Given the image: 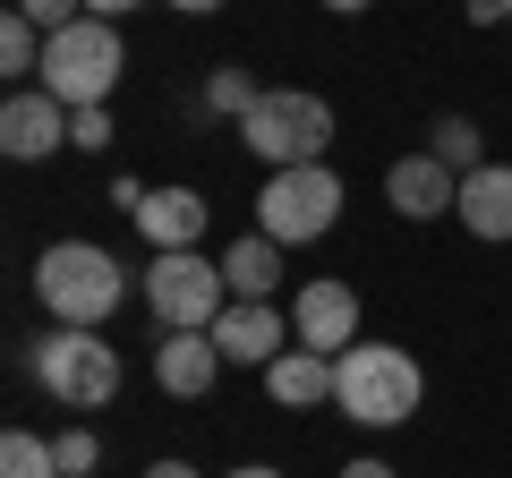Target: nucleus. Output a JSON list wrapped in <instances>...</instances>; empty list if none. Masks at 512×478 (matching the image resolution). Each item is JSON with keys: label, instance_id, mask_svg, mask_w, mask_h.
<instances>
[{"label": "nucleus", "instance_id": "nucleus-1", "mask_svg": "<svg viewBox=\"0 0 512 478\" xmlns=\"http://www.w3.org/2000/svg\"><path fill=\"white\" fill-rule=\"evenodd\" d=\"M419 402H427V376H419V359L402 342H350L333 359V410L342 419L402 427V419H419Z\"/></svg>", "mask_w": 512, "mask_h": 478}, {"label": "nucleus", "instance_id": "nucleus-2", "mask_svg": "<svg viewBox=\"0 0 512 478\" xmlns=\"http://www.w3.org/2000/svg\"><path fill=\"white\" fill-rule=\"evenodd\" d=\"M35 299L52 308V325H86L94 333L128 299V265L111 257V248H94V239H52L35 257Z\"/></svg>", "mask_w": 512, "mask_h": 478}, {"label": "nucleus", "instance_id": "nucleus-3", "mask_svg": "<svg viewBox=\"0 0 512 478\" xmlns=\"http://www.w3.org/2000/svg\"><path fill=\"white\" fill-rule=\"evenodd\" d=\"M120 69H128L120 26H111V18H77V26H60V35L43 43V77H35V86L60 94L69 111H103L111 94H120Z\"/></svg>", "mask_w": 512, "mask_h": 478}, {"label": "nucleus", "instance_id": "nucleus-4", "mask_svg": "<svg viewBox=\"0 0 512 478\" xmlns=\"http://www.w3.org/2000/svg\"><path fill=\"white\" fill-rule=\"evenodd\" d=\"M239 146L256 154L265 171H291V163H325L333 146V103L308 86H265L256 111L239 120Z\"/></svg>", "mask_w": 512, "mask_h": 478}, {"label": "nucleus", "instance_id": "nucleus-5", "mask_svg": "<svg viewBox=\"0 0 512 478\" xmlns=\"http://www.w3.org/2000/svg\"><path fill=\"white\" fill-rule=\"evenodd\" d=\"M342 222V171L333 163H291V171H265L256 188V231L282 239V248H308Z\"/></svg>", "mask_w": 512, "mask_h": 478}, {"label": "nucleus", "instance_id": "nucleus-6", "mask_svg": "<svg viewBox=\"0 0 512 478\" xmlns=\"http://www.w3.org/2000/svg\"><path fill=\"white\" fill-rule=\"evenodd\" d=\"M146 308L163 316V333H214V316L231 308V282H222V257H197V248H171L137 274Z\"/></svg>", "mask_w": 512, "mask_h": 478}, {"label": "nucleus", "instance_id": "nucleus-7", "mask_svg": "<svg viewBox=\"0 0 512 478\" xmlns=\"http://www.w3.org/2000/svg\"><path fill=\"white\" fill-rule=\"evenodd\" d=\"M35 376L52 385V402H69V410L120 402V350H111L103 333H86V325L43 333V342H35Z\"/></svg>", "mask_w": 512, "mask_h": 478}, {"label": "nucleus", "instance_id": "nucleus-8", "mask_svg": "<svg viewBox=\"0 0 512 478\" xmlns=\"http://www.w3.org/2000/svg\"><path fill=\"white\" fill-rule=\"evenodd\" d=\"M291 333H299V350H316V359H342L350 342H359V291L350 282H299V299H291Z\"/></svg>", "mask_w": 512, "mask_h": 478}, {"label": "nucleus", "instance_id": "nucleus-9", "mask_svg": "<svg viewBox=\"0 0 512 478\" xmlns=\"http://www.w3.org/2000/svg\"><path fill=\"white\" fill-rule=\"evenodd\" d=\"M214 342H222V359H231V368H256V376H265L282 350L299 342V333H291V316H282L274 299H231V308L214 316Z\"/></svg>", "mask_w": 512, "mask_h": 478}, {"label": "nucleus", "instance_id": "nucleus-10", "mask_svg": "<svg viewBox=\"0 0 512 478\" xmlns=\"http://www.w3.org/2000/svg\"><path fill=\"white\" fill-rule=\"evenodd\" d=\"M384 205H393L402 222H436V214L461 205V171H444L427 146L419 154H393V163H384Z\"/></svg>", "mask_w": 512, "mask_h": 478}, {"label": "nucleus", "instance_id": "nucleus-11", "mask_svg": "<svg viewBox=\"0 0 512 478\" xmlns=\"http://www.w3.org/2000/svg\"><path fill=\"white\" fill-rule=\"evenodd\" d=\"M52 146H69V103L43 94V86H18L0 103V154L9 163H43Z\"/></svg>", "mask_w": 512, "mask_h": 478}, {"label": "nucleus", "instance_id": "nucleus-12", "mask_svg": "<svg viewBox=\"0 0 512 478\" xmlns=\"http://www.w3.org/2000/svg\"><path fill=\"white\" fill-rule=\"evenodd\" d=\"M222 368H231V359H222L214 333H163V342H154V385H163L171 402H205Z\"/></svg>", "mask_w": 512, "mask_h": 478}, {"label": "nucleus", "instance_id": "nucleus-13", "mask_svg": "<svg viewBox=\"0 0 512 478\" xmlns=\"http://www.w3.org/2000/svg\"><path fill=\"white\" fill-rule=\"evenodd\" d=\"M205 214H214V205H205L197 188H154V197L137 205V231H146L154 257H171V248H197L205 239Z\"/></svg>", "mask_w": 512, "mask_h": 478}, {"label": "nucleus", "instance_id": "nucleus-14", "mask_svg": "<svg viewBox=\"0 0 512 478\" xmlns=\"http://www.w3.org/2000/svg\"><path fill=\"white\" fill-rule=\"evenodd\" d=\"M453 214H461V231H470V239H512V163L470 171Z\"/></svg>", "mask_w": 512, "mask_h": 478}, {"label": "nucleus", "instance_id": "nucleus-15", "mask_svg": "<svg viewBox=\"0 0 512 478\" xmlns=\"http://www.w3.org/2000/svg\"><path fill=\"white\" fill-rule=\"evenodd\" d=\"M265 393H274V410H316L333 402V359H316V350H282L274 368H265Z\"/></svg>", "mask_w": 512, "mask_h": 478}, {"label": "nucleus", "instance_id": "nucleus-16", "mask_svg": "<svg viewBox=\"0 0 512 478\" xmlns=\"http://www.w3.org/2000/svg\"><path fill=\"white\" fill-rule=\"evenodd\" d=\"M222 282H231V299H274V282H282V239H265V231L231 239V248H222Z\"/></svg>", "mask_w": 512, "mask_h": 478}, {"label": "nucleus", "instance_id": "nucleus-17", "mask_svg": "<svg viewBox=\"0 0 512 478\" xmlns=\"http://www.w3.org/2000/svg\"><path fill=\"white\" fill-rule=\"evenodd\" d=\"M427 154H436L444 171H461V180L487 171V137H478V120H461V111H444L436 129H427Z\"/></svg>", "mask_w": 512, "mask_h": 478}, {"label": "nucleus", "instance_id": "nucleus-18", "mask_svg": "<svg viewBox=\"0 0 512 478\" xmlns=\"http://www.w3.org/2000/svg\"><path fill=\"white\" fill-rule=\"evenodd\" d=\"M43 43H52V35L9 9V18H0V69H9V77H43Z\"/></svg>", "mask_w": 512, "mask_h": 478}, {"label": "nucleus", "instance_id": "nucleus-19", "mask_svg": "<svg viewBox=\"0 0 512 478\" xmlns=\"http://www.w3.org/2000/svg\"><path fill=\"white\" fill-rule=\"evenodd\" d=\"M0 478H60V461H52V444L35 427H9L0 436Z\"/></svg>", "mask_w": 512, "mask_h": 478}, {"label": "nucleus", "instance_id": "nucleus-20", "mask_svg": "<svg viewBox=\"0 0 512 478\" xmlns=\"http://www.w3.org/2000/svg\"><path fill=\"white\" fill-rule=\"evenodd\" d=\"M256 94H265V86H256L248 69H214V77H205V111H214V120H248Z\"/></svg>", "mask_w": 512, "mask_h": 478}, {"label": "nucleus", "instance_id": "nucleus-21", "mask_svg": "<svg viewBox=\"0 0 512 478\" xmlns=\"http://www.w3.org/2000/svg\"><path fill=\"white\" fill-rule=\"evenodd\" d=\"M52 461H60V478H94V461H103L94 427H60V436H52Z\"/></svg>", "mask_w": 512, "mask_h": 478}, {"label": "nucleus", "instance_id": "nucleus-22", "mask_svg": "<svg viewBox=\"0 0 512 478\" xmlns=\"http://www.w3.org/2000/svg\"><path fill=\"white\" fill-rule=\"evenodd\" d=\"M69 146L77 154H103L111 146V111H69Z\"/></svg>", "mask_w": 512, "mask_h": 478}, {"label": "nucleus", "instance_id": "nucleus-23", "mask_svg": "<svg viewBox=\"0 0 512 478\" xmlns=\"http://www.w3.org/2000/svg\"><path fill=\"white\" fill-rule=\"evenodd\" d=\"M154 197V188L146 180H128V171H120V180H111V205H128V214H137V205H146Z\"/></svg>", "mask_w": 512, "mask_h": 478}, {"label": "nucleus", "instance_id": "nucleus-24", "mask_svg": "<svg viewBox=\"0 0 512 478\" xmlns=\"http://www.w3.org/2000/svg\"><path fill=\"white\" fill-rule=\"evenodd\" d=\"M470 26H512V0H470Z\"/></svg>", "mask_w": 512, "mask_h": 478}, {"label": "nucleus", "instance_id": "nucleus-25", "mask_svg": "<svg viewBox=\"0 0 512 478\" xmlns=\"http://www.w3.org/2000/svg\"><path fill=\"white\" fill-rule=\"evenodd\" d=\"M342 478H393V461H376V453H359V461H342Z\"/></svg>", "mask_w": 512, "mask_h": 478}, {"label": "nucleus", "instance_id": "nucleus-26", "mask_svg": "<svg viewBox=\"0 0 512 478\" xmlns=\"http://www.w3.org/2000/svg\"><path fill=\"white\" fill-rule=\"evenodd\" d=\"M128 9H146V0H86V18H111V26H120Z\"/></svg>", "mask_w": 512, "mask_h": 478}, {"label": "nucleus", "instance_id": "nucleus-27", "mask_svg": "<svg viewBox=\"0 0 512 478\" xmlns=\"http://www.w3.org/2000/svg\"><path fill=\"white\" fill-rule=\"evenodd\" d=\"M222 478H282L274 461H239V470H222Z\"/></svg>", "mask_w": 512, "mask_h": 478}, {"label": "nucleus", "instance_id": "nucleus-28", "mask_svg": "<svg viewBox=\"0 0 512 478\" xmlns=\"http://www.w3.org/2000/svg\"><path fill=\"white\" fill-rule=\"evenodd\" d=\"M146 478H205V470H188V461H154Z\"/></svg>", "mask_w": 512, "mask_h": 478}, {"label": "nucleus", "instance_id": "nucleus-29", "mask_svg": "<svg viewBox=\"0 0 512 478\" xmlns=\"http://www.w3.org/2000/svg\"><path fill=\"white\" fill-rule=\"evenodd\" d=\"M171 9H180V18H214L222 0H171Z\"/></svg>", "mask_w": 512, "mask_h": 478}, {"label": "nucleus", "instance_id": "nucleus-30", "mask_svg": "<svg viewBox=\"0 0 512 478\" xmlns=\"http://www.w3.org/2000/svg\"><path fill=\"white\" fill-rule=\"evenodd\" d=\"M325 9H333V18H359V9H367V0H325Z\"/></svg>", "mask_w": 512, "mask_h": 478}, {"label": "nucleus", "instance_id": "nucleus-31", "mask_svg": "<svg viewBox=\"0 0 512 478\" xmlns=\"http://www.w3.org/2000/svg\"><path fill=\"white\" fill-rule=\"evenodd\" d=\"M504 35H512V26H504Z\"/></svg>", "mask_w": 512, "mask_h": 478}]
</instances>
